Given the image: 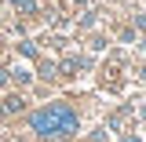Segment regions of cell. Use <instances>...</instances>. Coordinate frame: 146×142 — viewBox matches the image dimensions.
Segmentation results:
<instances>
[{
  "mask_svg": "<svg viewBox=\"0 0 146 142\" xmlns=\"http://www.w3.org/2000/svg\"><path fill=\"white\" fill-rule=\"evenodd\" d=\"M143 113H146V106H143Z\"/></svg>",
  "mask_w": 146,
  "mask_h": 142,
  "instance_id": "cell-6",
  "label": "cell"
},
{
  "mask_svg": "<svg viewBox=\"0 0 146 142\" xmlns=\"http://www.w3.org/2000/svg\"><path fill=\"white\" fill-rule=\"evenodd\" d=\"M84 66H88V58H66V62H62L66 73H77V69H84Z\"/></svg>",
  "mask_w": 146,
  "mask_h": 142,
  "instance_id": "cell-4",
  "label": "cell"
},
{
  "mask_svg": "<svg viewBox=\"0 0 146 142\" xmlns=\"http://www.w3.org/2000/svg\"><path fill=\"white\" fill-rule=\"evenodd\" d=\"M29 127H33L40 139H66V135H77V109L66 106V102H51V106L36 109L29 117Z\"/></svg>",
  "mask_w": 146,
  "mask_h": 142,
  "instance_id": "cell-1",
  "label": "cell"
},
{
  "mask_svg": "<svg viewBox=\"0 0 146 142\" xmlns=\"http://www.w3.org/2000/svg\"><path fill=\"white\" fill-rule=\"evenodd\" d=\"M18 15H36V0H7Z\"/></svg>",
  "mask_w": 146,
  "mask_h": 142,
  "instance_id": "cell-2",
  "label": "cell"
},
{
  "mask_svg": "<svg viewBox=\"0 0 146 142\" xmlns=\"http://www.w3.org/2000/svg\"><path fill=\"white\" fill-rule=\"evenodd\" d=\"M22 106H26V102H22L18 95H11V98H7V102L0 106V117H7V113H18V109H22Z\"/></svg>",
  "mask_w": 146,
  "mask_h": 142,
  "instance_id": "cell-3",
  "label": "cell"
},
{
  "mask_svg": "<svg viewBox=\"0 0 146 142\" xmlns=\"http://www.w3.org/2000/svg\"><path fill=\"white\" fill-rule=\"evenodd\" d=\"M124 142H139V139H124Z\"/></svg>",
  "mask_w": 146,
  "mask_h": 142,
  "instance_id": "cell-5",
  "label": "cell"
}]
</instances>
